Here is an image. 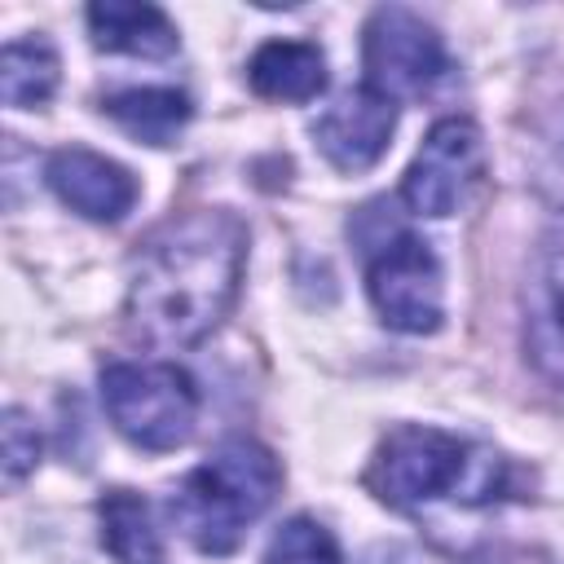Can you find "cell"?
I'll list each match as a JSON object with an SVG mask.
<instances>
[{"label":"cell","mask_w":564,"mask_h":564,"mask_svg":"<svg viewBox=\"0 0 564 564\" xmlns=\"http://www.w3.org/2000/svg\"><path fill=\"white\" fill-rule=\"evenodd\" d=\"M278 485V458L260 441L234 436L172 489L167 516L203 555H229L242 542L247 524L269 511Z\"/></svg>","instance_id":"7a4b0ae2"},{"label":"cell","mask_w":564,"mask_h":564,"mask_svg":"<svg viewBox=\"0 0 564 564\" xmlns=\"http://www.w3.org/2000/svg\"><path fill=\"white\" fill-rule=\"evenodd\" d=\"M264 564H344V560H339V546L326 524H317L313 516H291L269 538Z\"/></svg>","instance_id":"2e32d148"},{"label":"cell","mask_w":564,"mask_h":564,"mask_svg":"<svg viewBox=\"0 0 564 564\" xmlns=\"http://www.w3.org/2000/svg\"><path fill=\"white\" fill-rule=\"evenodd\" d=\"M101 110L137 141L145 145H167L176 141V132L189 123L194 106L185 93L176 88H123V93H110L101 101Z\"/></svg>","instance_id":"4fadbf2b"},{"label":"cell","mask_w":564,"mask_h":564,"mask_svg":"<svg viewBox=\"0 0 564 564\" xmlns=\"http://www.w3.org/2000/svg\"><path fill=\"white\" fill-rule=\"evenodd\" d=\"M88 35L106 53H132V57H167L181 48L176 22L159 4L137 0H97L88 4Z\"/></svg>","instance_id":"8fae6325"},{"label":"cell","mask_w":564,"mask_h":564,"mask_svg":"<svg viewBox=\"0 0 564 564\" xmlns=\"http://www.w3.org/2000/svg\"><path fill=\"white\" fill-rule=\"evenodd\" d=\"M485 176V137L471 119H441L423 137L401 176V198L414 216H454Z\"/></svg>","instance_id":"8992f818"},{"label":"cell","mask_w":564,"mask_h":564,"mask_svg":"<svg viewBox=\"0 0 564 564\" xmlns=\"http://www.w3.org/2000/svg\"><path fill=\"white\" fill-rule=\"evenodd\" d=\"M57 53L48 40L31 35V40H9L0 53V97L13 110H31L44 106L57 88Z\"/></svg>","instance_id":"9a60e30c"},{"label":"cell","mask_w":564,"mask_h":564,"mask_svg":"<svg viewBox=\"0 0 564 564\" xmlns=\"http://www.w3.org/2000/svg\"><path fill=\"white\" fill-rule=\"evenodd\" d=\"M247 79L269 101H313L326 88V57L308 40H269L251 53Z\"/></svg>","instance_id":"7c38bea8"},{"label":"cell","mask_w":564,"mask_h":564,"mask_svg":"<svg viewBox=\"0 0 564 564\" xmlns=\"http://www.w3.org/2000/svg\"><path fill=\"white\" fill-rule=\"evenodd\" d=\"M0 445H4V485H18L22 476L35 471V463H40V432H35V423L22 410H4Z\"/></svg>","instance_id":"e0dca14e"},{"label":"cell","mask_w":564,"mask_h":564,"mask_svg":"<svg viewBox=\"0 0 564 564\" xmlns=\"http://www.w3.org/2000/svg\"><path fill=\"white\" fill-rule=\"evenodd\" d=\"M44 176H48L53 194L70 212H79V216H88L97 225L123 220L137 207V194H141L137 176L123 163H115V159H106L97 150H79V145L48 154Z\"/></svg>","instance_id":"30bf717a"},{"label":"cell","mask_w":564,"mask_h":564,"mask_svg":"<svg viewBox=\"0 0 564 564\" xmlns=\"http://www.w3.org/2000/svg\"><path fill=\"white\" fill-rule=\"evenodd\" d=\"M524 348L533 370L564 388V220H555L529 264L524 282Z\"/></svg>","instance_id":"ba28073f"},{"label":"cell","mask_w":564,"mask_h":564,"mask_svg":"<svg viewBox=\"0 0 564 564\" xmlns=\"http://www.w3.org/2000/svg\"><path fill=\"white\" fill-rule=\"evenodd\" d=\"M361 62H366V88H375L388 101L423 97L445 75V44L432 22L401 4H383L370 13L361 35Z\"/></svg>","instance_id":"5b68a950"},{"label":"cell","mask_w":564,"mask_h":564,"mask_svg":"<svg viewBox=\"0 0 564 564\" xmlns=\"http://www.w3.org/2000/svg\"><path fill=\"white\" fill-rule=\"evenodd\" d=\"M366 485L397 511H414L441 494L489 498L498 489V458H471V449L441 427L401 423L375 449Z\"/></svg>","instance_id":"3957f363"},{"label":"cell","mask_w":564,"mask_h":564,"mask_svg":"<svg viewBox=\"0 0 564 564\" xmlns=\"http://www.w3.org/2000/svg\"><path fill=\"white\" fill-rule=\"evenodd\" d=\"M366 291L375 313L405 335H432L445 317V278L432 247L414 234L383 242L366 269Z\"/></svg>","instance_id":"52a82bcc"},{"label":"cell","mask_w":564,"mask_h":564,"mask_svg":"<svg viewBox=\"0 0 564 564\" xmlns=\"http://www.w3.org/2000/svg\"><path fill=\"white\" fill-rule=\"evenodd\" d=\"M397 128V101L379 97L375 88L339 93L313 123V141L339 172H366L383 159Z\"/></svg>","instance_id":"9c48e42d"},{"label":"cell","mask_w":564,"mask_h":564,"mask_svg":"<svg viewBox=\"0 0 564 564\" xmlns=\"http://www.w3.org/2000/svg\"><path fill=\"white\" fill-rule=\"evenodd\" d=\"M247 264V225L234 212L203 207L163 220L128 269V326L154 348L198 344L238 300Z\"/></svg>","instance_id":"6da1fadb"},{"label":"cell","mask_w":564,"mask_h":564,"mask_svg":"<svg viewBox=\"0 0 564 564\" xmlns=\"http://www.w3.org/2000/svg\"><path fill=\"white\" fill-rule=\"evenodd\" d=\"M101 405L110 423L141 449H176L194 436L198 388L172 361H115L101 370Z\"/></svg>","instance_id":"277c9868"},{"label":"cell","mask_w":564,"mask_h":564,"mask_svg":"<svg viewBox=\"0 0 564 564\" xmlns=\"http://www.w3.org/2000/svg\"><path fill=\"white\" fill-rule=\"evenodd\" d=\"M97 516H101V542L119 564H163V542L141 494L110 489Z\"/></svg>","instance_id":"5bb4252c"}]
</instances>
